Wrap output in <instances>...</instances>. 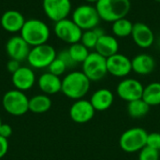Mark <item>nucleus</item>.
<instances>
[{
  "instance_id": "nucleus-1",
  "label": "nucleus",
  "mask_w": 160,
  "mask_h": 160,
  "mask_svg": "<svg viewBox=\"0 0 160 160\" xmlns=\"http://www.w3.org/2000/svg\"><path fill=\"white\" fill-rule=\"evenodd\" d=\"M91 81L80 70H74L68 73L62 79L61 92L68 98L78 100L83 98L89 92Z\"/></svg>"
},
{
  "instance_id": "nucleus-2",
  "label": "nucleus",
  "mask_w": 160,
  "mask_h": 160,
  "mask_svg": "<svg viewBox=\"0 0 160 160\" xmlns=\"http://www.w3.org/2000/svg\"><path fill=\"white\" fill-rule=\"evenodd\" d=\"M101 21L113 22L126 18L131 9L130 0H98L96 4Z\"/></svg>"
},
{
  "instance_id": "nucleus-3",
  "label": "nucleus",
  "mask_w": 160,
  "mask_h": 160,
  "mask_svg": "<svg viewBox=\"0 0 160 160\" xmlns=\"http://www.w3.org/2000/svg\"><path fill=\"white\" fill-rule=\"evenodd\" d=\"M50 36L51 31L48 24L39 19L26 20L21 30V37L30 47L47 43Z\"/></svg>"
},
{
  "instance_id": "nucleus-4",
  "label": "nucleus",
  "mask_w": 160,
  "mask_h": 160,
  "mask_svg": "<svg viewBox=\"0 0 160 160\" xmlns=\"http://www.w3.org/2000/svg\"><path fill=\"white\" fill-rule=\"evenodd\" d=\"M148 132L139 127L125 130L119 138V146L126 153H139L146 146Z\"/></svg>"
},
{
  "instance_id": "nucleus-5",
  "label": "nucleus",
  "mask_w": 160,
  "mask_h": 160,
  "mask_svg": "<svg viewBox=\"0 0 160 160\" xmlns=\"http://www.w3.org/2000/svg\"><path fill=\"white\" fill-rule=\"evenodd\" d=\"M71 19L82 31L96 28L101 21L96 6L91 4H82L78 6L73 10Z\"/></svg>"
},
{
  "instance_id": "nucleus-6",
  "label": "nucleus",
  "mask_w": 160,
  "mask_h": 160,
  "mask_svg": "<svg viewBox=\"0 0 160 160\" xmlns=\"http://www.w3.org/2000/svg\"><path fill=\"white\" fill-rule=\"evenodd\" d=\"M4 110L14 116H22L29 111V98L18 89L8 91L2 99Z\"/></svg>"
},
{
  "instance_id": "nucleus-7",
  "label": "nucleus",
  "mask_w": 160,
  "mask_h": 160,
  "mask_svg": "<svg viewBox=\"0 0 160 160\" xmlns=\"http://www.w3.org/2000/svg\"><path fill=\"white\" fill-rule=\"evenodd\" d=\"M82 65V72L91 82H99L108 74L107 58L97 52H90Z\"/></svg>"
},
{
  "instance_id": "nucleus-8",
  "label": "nucleus",
  "mask_w": 160,
  "mask_h": 160,
  "mask_svg": "<svg viewBox=\"0 0 160 160\" xmlns=\"http://www.w3.org/2000/svg\"><path fill=\"white\" fill-rule=\"evenodd\" d=\"M57 52L55 49L50 44H41L38 46L32 47L27 61L29 65L34 68H48L51 63L56 58Z\"/></svg>"
},
{
  "instance_id": "nucleus-9",
  "label": "nucleus",
  "mask_w": 160,
  "mask_h": 160,
  "mask_svg": "<svg viewBox=\"0 0 160 160\" xmlns=\"http://www.w3.org/2000/svg\"><path fill=\"white\" fill-rule=\"evenodd\" d=\"M53 32L60 40L71 45L81 41L83 31L72 21V19L67 18L54 23Z\"/></svg>"
},
{
  "instance_id": "nucleus-10",
  "label": "nucleus",
  "mask_w": 160,
  "mask_h": 160,
  "mask_svg": "<svg viewBox=\"0 0 160 160\" xmlns=\"http://www.w3.org/2000/svg\"><path fill=\"white\" fill-rule=\"evenodd\" d=\"M144 85L135 78H124L116 86L117 96L126 102L142 98Z\"/></svg>"
},
{
  "instance_id": "nucleus-11",
  "label": "nucleus",
  "mask_w": 160,
  "mask_h": 160,
  "mask_svg": "<svg viewBox=\"0 0 160 160\" xmlns=\"http://www.w3.org/2000/svg\"><path fill=\"white\" fill-rule=\"evenodd\" d=\"M42 8L46 16L51 21L57 22L68 17L72 4L70 0H43Z\"/></svg>"
},
{
  "instance_id": "nucleus-12",
  "label": "nucleus",
  "mask_w": 160,
  "mask_h": 160,
  "mask_svg": "<svg viewBox=\"0 0 160 160\" xmlns=\"http://www.w3.org/2000/svg\"><path fill=\"white\" fill-rule=\"evenodd\" d=\"M108 73L115 78H127L132 72L131 59L123 53H115L107 58Z\"/></svg>"
},
{
  "instance_id": "nucleus-13",
  "label": "nucleus",
  "mask_w": 160,
  "mask_h": 160,
  "mask_svg": "<svg viewBox=\"0 0 160 160\" xmlns=\"http://www.w3.org/2000/svg\"><path fill=\"white\" fill-rule=\"evenodd\" d=\"M96 113V110L90 100L82 98L75 100L70 106L69 116L71 120L77 124H86L90 122Z\"/></svg>"
},
{
  "instance_id": "nucleus-14",
  "label": "nucleus",
  "mask_w": 160,
  "mask_h": 160,
  "mask_svg": "<svg viewBox=\"0 0 160 160\" xmlns=\"http://www.w3.org/2000/svg\"><path fill=\"white\" fill-rule=\"evenodd\" d=\"M31 47L20 36L11 37L6 43V52L10 59L22 62L27 60Z\"/></svg>"
},
{
  "instance_id": "nucleus-15",
  "label": "nucleus",
  "mask_w": 160,
  "mask_h": 160,
  "mask_svg": "<svg viewBox=\"0 0 160 160\" xmlns=\"http://www.w3.org/2000/svg\"><path fill=\"white\" fill-rule=\"evenodd\" d=\"M131 38L134 43L142 49L150 48L156 40L155 34L150 26L144 22H138L133 25V30L131 33Z\"/></svg>"
},
{
  "instance_id": "nucleus-16",
  "label": "nucleus",
  "mask_w": 160,
  "mask_h": 160,
  "mask_svg": "<svg viewBox=\"0 0 160 160\" xmlns=\"http://www.w3.org/2000/svg\"><path fill=\"white\" fill-rule=\"evenodd\" d=\"M11 81L15 86V89L24 92L34 86L36 82V75L31 68L21 67L12 74Z\"/></svg>"
},
{
  "instance_id": "nucleus-17",
  "label": "nucleus",
  "mask_w": 160,
  "mask_h": 160,
  "mask_svg": "<svg viewBox=\"0 0 160 160\" xmlns=\"http://www.w3.org/2000/svg\"><path fill=\"white\" fill-rule=\"evenodd\" d=\"M25 21L26 20L20 11L9 9L2 14L0 23L5 31L8 33H17L21 32Z\"/></svg>"
},
{
  "instance_id": "nucleus-18",
  "label": "nucleus",
  "mask_w": 160,
  "mask_h": 160,
  "mask_svg": "<svg viewBox=\"0 0 160 160\" xmlns=\"http://www.w3.org/2000/svg\"><path fill=\"white\" fill-rule=\"evenodd\" d=\"M89 100L96 112H105L112 106L114 94L108 88H99L92 94Z\"/></svg>"
},
{
  "instance_id": "nucleus-19",
  "label": "nucleus",
  "mask_w": 160,
  "mask_h": 160,
  "mask_svg": "<svg viewBox=\"0 0 160 160\" xmlns=\"http://www.w3.org/2000/svg\"><path fill=\"white\" fill-rule=\"evenodd\" d=\"M132 71L141 76L151 74L156 68L155 58L148 53H140L131 59Z\"/></svg>"
},
{
  "instance_id": "nucleus-20",
  "label": "nucleus",
  "mask_w": 160,
  "mask_h": 160,
  "mask_svg": "<svg viewBox=\"0 0 160 160\" xmlns=\"http://www.w3.org/2000/svg\"><path fill=\"white\" fill-rule=\"evenodd\" d=\"M38 84L41 92L47 96L55 95L61 92L62 89V80L60 79V77L52 74L49 71L39 76L38 80Z\"/></svg>"
},
{
  "instance_id": "nucleus-21",
  "label": "nucleus",
  "mask_w": 160,
  "mask_h": 160,
  "mask_svg": "<svg viewBox=\"0 0 160 160\" xmlns=\"http://www.w3.org/2000/svg\"><path fill=\"white\" fill-rule=\"evenodd\" d=\"M118 51H119V42L117 40V38H115L113 35H108V34H105L104 36L98 38L95 48V52L104 56L105 58H108L117 53Z\"/></svg>"
},
{
  "instance_id": "nucleus-22",
  "label": "nucleus",
  "mask_w": 160,
  "mask_h": 160,
  "mask_svg": "<svg viewBox=\"0 0 160 160\" xmlns=\"http://www.w3.org/2000/svg\"><path fill=\"white\" fill-rule=\"evenodd\" d=\"M52 108V100L49 96L40 94L29 98V111L34 113H44Z\"/></svg>"
},
{
  "instance_id": "nucleus-23",
  "label": "nucleus",
  "mask_w": 160,
  "mask_h": 160,
  "mask_svg": "<svg viewBox=\"0 0 160 160\" xmlns=\"http://www.w3.org/2000/svg\"><path fill=\"white\" fill-rule=\"evenodd\" d=\"M142 98L150 106L160 105V82H153L144 86Z\"/></svg>"
},
{
  "instance_id": "nucleus-24",
  "label": "nucleus",
  "mask_w": 160,
  "mask_h": 160,
  "mask_svg": "<svg viewBox=\"0 0 160 160\" xmlns=\"http://www.w3.org/2000/svg\"><path fill=\"white\" fill-rule=\"evenodd\" d=\"M133 25H134V23H132V22L130 20L127 19V17L119 19L115 22H113L112 24V35L115 38H128V37L131 36V33L133 30Z\"/></svg>"
},
{
  "instance_id": "nucleus-25",
  "label": "nucleus",
  "mask_w": 160,
  "mask_h": 160,
  "mask_svg": "<svg viewBox=\"0 0 160 160\" xmlns=\"http://www.w3.org/2000/svg\"><path fill=\"white\" fill-rule=\"evenodd\" d=\"M127 111L131 118L140 119L148 114L150 111V106L142 98H140L128 102L127 106Z\"/></svg>"
},
{
  "instance_id": "nucleus-26",
  "label": "nucleus",
  "mask_w": 160,
  "mask_h": 160,
  "mask_svg": "<svg viewBox=\"0 0 160 160\" xmlns=\"http://www.w3.org/2000/svg\"><path fill=\"white\" fill-rule=\"evenodd\" d=\"M68 52H69L72 59L74 60V62L77 65L78 64H82L85 61V59L88 57L89 53H90L89 49H87L81 42L71 44L70 47L68 48Z\"/></svg>"
},
{
  "instance_id": "nucleus-27",
  "label": "nucleus",
  "mask_w": 160,
  "mask_h": 160,
  "mask_svg": "<svg viewBox=\"0 0 160 160\" xmlns=\"http://www.w3.org/2000/svg\"><path fill=\"white\" fill-rule=\"evenodd\" d=\"M98 37L97 36V34L95 33L94 29L92 30H86L82 32V38H81V43L83 44L87 49L91 50V49H95L96 45L98 43Z\"/></svg>"
},
{
  "instance_id": "nucleus-28",
  "label": "nucleus",
  "mask_w": 160,
  "mask_h": 160,
  "mask_svg": "<svg viewBox=\"0 0 160 160\" xmlns=\"http://www.w3.org/2000/svg\"><path fill=\"white\" fill-rule=\"evenodd\" d=\"M48 69H49V72H51L52 74H54V75L60 77L67 71L68 68L65 65V63L56 56V58L48 67Z\"/></svg>"
},
{
  "instance_id": "nucleus-29",
  "label": "nucleus",
  "mask_w": 160,
  "mask_h": 160,
  "mask_svg": "<svg viewBox=\"0 0 160 160\" xmlns=\"http://www.w3.org/2000/svg\"><path fill=\"white\" fill-rule=\"evenodd\" d=\"M160 152L151 148L149 146H145L139 152V160H159Z\"/></svg>"
},
{
  "instance_id": "nucleus-30",
  "label": "nucleus",
  "mask_w": 160,
  "mask_h": 160,
  "mask_svg": "<svg viewBox=\"0 0 160 160\" xmlns=\"http://www.w3.org/2000/svg\"><path fill=\"white\" fill-rule=\"evenodd\" d=\"M57 57H58L59 59H61V60L65 63V65L67 66L68 68H73L77 65V64L74 62V60L72 59V57H71V55H70V53H69V52H68V50L65 49V50L60 51V52L57 53Z\"/></svg>"
},
{
  "instance_id": "nucleus-31",
  "label": "nucleus",
  "mask_w": 160,
  "mask_h": 160,
  "mask_svg": "<svg viewBox=\"0 0 160 160\" xmlns=\"http://www.w3.org/2000/svg\"><path fill=\"white\" fill-rule=\"evenodd\" d=\"M147 146L154 148L160 152V133L159 132H152L148 133L147 137Z\"/></svg>"
},
{
  "instance_id": "nucleus-32",
  "label": "nucleus",
  "mask_w": 160,
  "mask_h": 160,
  "mask_svg": "<svg viewBox=\"0 0 160 160\" xmlns=\"http://www.w3.org/2000/svg\"><path fill=\"white\" fill-rule=\"evenodd\" d=\"M12 134V128L8 124H3L0 127V136L3 138H9Z\"/></svg>"
},
{
  "instance_id": "nucleus-33",
  "label": "nucleus",
  "mask_w": 160,
  "mask_h": 160,
  "mask_svg": "<svg viewBox=\"0 0 160 160\" xmlns=\"http://www.w3.org/2000/svg\"><path fill=\"white\" fill-rule=\"evenodd\" d=\"M21 62L17 61V60H14V59H10L8 63H7V68L8 70L13 74L14 72H16L20 68H21Z\"/></svg>"
},
{
  "instance_id": "nucleus-34",
  "label": "nucleus",
  "mask_w": 160,
  "mask_h": 160,
  "mask_svg": "<svg viewBox=\"0 0 160 160\" xmlns=\"http://www.w3.org/2000/svg\"><path fill=\"white\" fill-rule=\"evenodd\" d=\"M8 150V139L0 136V158H4Z\"/></svg>"
},
{
  "instance_id": "nucleus-35",
  "label": "nucleus",
  "mask_w": 160,
  "mask_h": 160,
  "mask_svg": "<svg viewBox=\"0 0 160 160\" xmlns=\"http://www.w3.org/2000/svg\"><path fill=\"white\" fill-rule=\"evenodd\" d=\"M94 31H95V33L97 34V36H98V38H100V37H102V36H104V35L106 34L104 28L99 27V26H97L96 28H94Z\"/></svg>"
},
{
  "instance_id": "nucleus-36",
  "label": "nucleus",
  "mask_w": 160,
  "mask_h": 160,
  "mask_svg": "<svg viewBox=\"0 0 160 160\" xmlns=\"http://www.w3.org/2000/svg\"><path fill=\"white\" fill-rule=\"evenodd\" d=\"M85 2H87L88 4H97L98 0H84Z\"/></svg>"
},
{
  "instance_id": "nucleus-37",
  "label": "nucleus",
  "mask_w": 160,
  "mask_h": 160,
  "mask_svg": "<svg viewBox=\"0 0 160 160\" xmlns=\"http://www.w3.org/2000/svg\"><path fill=\"white\" fill-rule=\"evenodd\" d=\"M157 43H158V48H160V37H159V38L158 39Z\"/></svg>"
},
{
  "instance_id": "nucleus-38",
  "label": "nucleus",
  "mask_w": 160,
  "mask_h": 160,
  "mask_svg": "<svg viewBox=\"0 0 160 160\" xmlns=\"http://www.w3.org/2000/svg\"><path fill=\"white\" fill-rule=\"evenodd\" d=\"M154 1H156V2H158V3H160V0H154Z\"/></svg>"
},
{
  "instance_id": "nucleus-39",
  "label": "nucleus",
  "mask_w": 160,
  "mask_h": 160,
  "mask_svg": "<svg viewBox=\"0 0 160 160\" xmlns=\"http://www.w3.org/2000/svg\"><path fill=\"white\" fill-rule=\"evenodd\" d=\"M1 125H2V121H1V118H0V127H1Z\"/></svg>"
}]
</instances>
